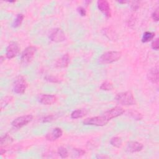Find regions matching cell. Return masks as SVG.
Returning <instances> with one entry per match:
<instances>
[{
  "label": "cell",
  "mask_w": 159,
  "mask_h": 159,
  "mask_svg": "<svg viewBox=\"0 0 159 159\" xmlns=\"http://www.w3.org/2000/svg\"><path fill=\"white\" fill-rule=\"evenodd\" d=\"M39 99V102L43 105H51L55 102L57 97L53 94H41Z\"/></svg>",
  "instance_id": "12"
},
{
  "label": "cell",
  "mask_w": 159,
  "mask_h": 159,
  "mask_svg": "<svg viewBox=\"0 0 159 159\" xmlns=\"http://www.w3.org/2000/svg\"><path fill=\"white\" fill-rule=\"evenodd\" d=\"M28 83L25 78L22 76H18L16 78L13 83V90L16 94H22L24 93Z\"/></svg>",
  "instance_id": "4"
},
{
  "label": "cell",
  "mask_w": 159,
  "mask_h": 159,
  "mask_svg": "<svg viewBox=\"0 0 159 159\" xmlns=\"http://www.w3.org/2000/svg\"><path fill=\"white\" fill-rule=\"evenodd\" d=\"M122 56V53L118 51H109L103 53L99 58L101 63H111L119 60Z\"/></svg>",
  "instance_id": "2"
},
{
  "label": "cell",
  "mask_w": 159,
  "mask_h": 159,
  "mask_svg": "<svg viewBox=\"0 0 159 159\" xmlns=\"http://www.w3.org/2000/svg\"><path fill=\"white\" fill-rule=\"evenodd\" d=\"M152 17L155 22L158 21V8H157L152 14Z\"/></svg>",
  "instance_id": "25"
},
{
  "label": "cell",
  "mask_w": 159,
  "mask_h": 159,
  "mask_svg": "<svg viewBox=\"0 0 159 159\" xmlns=\"http://www.w3.org/2000/svg\"><path fill=\"white\" fill-rule=\"evenodd\" d=\"M152 47L153 49H154L155 50H158V38H157L152 42Z\"/></svg>",
  "instance_id": "26"
},
{
  "label": "cell",
  "mask_w": 159,
  "mask_h": 159,
  "mask_svg": "<svg viewBox=\"0 0 159 159\" xmlns=\"http://www.w3.org/2000/svg\"><path fill=\"white\" fill-rule=\"evenodd\" d=\"M155 37V33L153 32L147 31L143 33L142 37V42L143 43H147L152 40Z\"/></svg>",
  "instance_id": "18"
},
{
  "label": "cell",
  "mask_w": 159,
  "mask_h": 159,
  "mask_svg": "<svg viewBox=\"0 0 159 159\" xmlns=\"http://www.w3.org/2000/svg\"><path fill=\"white\" fill-rule=\"evenodd\" d=\"M53 119V116H52V115L48 116H46L45 117H44V119H43V122H50V121L52 120Z\"/></svg>",
  "instance_id": "30"
},
{
  "label": "cell",
  "mask_w": 159,
  "mask_h": 159,
  "mask_svg": "<svg viewBox=\"0 0 159 159\" xmlns=\"http://www.w3.org/2000/svg\"><path fill=\"white\" fill-rule=\"evenodd\" d=\"M118 2L119 3H121V4H125V3H127V1H118Z\"/></svg>",
  "instance_id": "33"
},
{
  "label": "cell",
  "mask_w": 159,
  "mask_h": 159,
  "mask_svg": "<svg viewBox=\"0 0 159 159\" xmlns=\"http://www.w3.org/2000/svg\"><path fill=\"white\" fill-rule=\"evenodd\" d=\"M45 80L50 81V82H53V83H57V82H59V80L54 77V76H46L45 77Z\"/></svg>",
  "instance_id": "28"
},
{
  "label": "cell",
  "mask_w": 159,
  "mask_h": 159,
  "mask_svg": "<svg viewBox=\"0 0 159 159\" xmlns=\"http://www.w3.org/2000/svg\"><path fill=\"white\" fill-rule=\"evenodd\" d=\"M124 109L120 106H116L110 109L109 110L106 111L103 116L109 121L113 118L117 117L124 113Z\"/></svg>",
  "instance_id": "8"
},
{
  "label": "cell",
  "mask_w": 159,
  "mask_h": 159,
  "mask_svg": "<svg viewBox=\"0 0 159 159\" xmlns=\"http://www.w3.org/2000/svg\"><path fill=\"white\" fill-rule=\"evenodd\" d=\"M12 142H13L12 137L10 136L9 134H6L4 135H2L1 137V139H0L1 147H2L4 146H7L9 144H11Z\"/></svg>",
  "instance_id": "17"
},
{
  "label": "cell",
  "mask_w": 159,
  "mask_h": 159,
  "mask_svg": "<svg viewBox=\"0 0 159 159\" xmlns=\"http://www.w3.org/2000/svg\"><path fill=\"white\" fill-rule=\"evenodd\" d=\"M33 119V116L32 115H25L22 116L15 119L11 123L12 125L16 129L21 128L26 125H27L29 122H30Z\"/></svg>",
  "instance_id": "6"
},
{
  "label": "cell",
  "mask_w": 159,
  "mask_h": 159,
  "mask_svg": "<svg viewBox=\"0 0 159 159\" xmlns=\"http://www.w3.org/2000/svg\"><path fill=\"white\" fill-rule=\"evenodd\" d=\"M36 51L37 48L34 46H29L25 48L20 56L21 63L24 65H27L30 63L35 57Z\"/></svg>",
  "instance_id": "3"
},
{
  "label": "cell",
  "mask_w": 159,
  "mask_h": 159,
  "mask_svg": "<svg viewBox=\"0 0 159 159\" xmlns=\"http://www.w3.org/2000/svg\"><path fill=\"white\" fill-rule=\"evenodd\" d=\"M97 6L99 10L102 12L106 17L111 16V9L109 2L106 0H99L97 1Z\"/></svg>",
  "instance_id": "10"
},
{
  "label": "cell",
  "mask_w": 159,
  "mask_h": 159,
  "mask_svg": "<svg viewBox=\"0 0 159 159\" xmlns=\"http://www.w3.org/2000/svg\"><path fill=\"white\" fill-rule=\"evenodd\" d=\"M88 113V111L85 109H80L73 111L71 114V117L72 119H78L85 116Z\"/></svg>",
  "instance_id": "16"
},
{
  "label": "cell",
  "mask_w": 159,
  "mask_h": 159,
  "mask_svg": "<svg viewBox=\"0 0 159 159\" xmlns=\"http://www.w3.org/2000/svg\"><path fill=\"white\" fill-rule=\"evenodd\" d=\"M77 11L79 13V14L81 16H85L86 14V11L85 9L83 7H78L77 9Z\"/></svg>",
  "instance_id": "27"
},
{
  "label": "cell",
  "mask_w": 159,
  "mask_h": 159,
  "mask_svg": "<svg viewBox=\"0 0 159 159\" xmlns=\"http://www.w3.org/2000/svg\"><path fill=\"white\" fill-rule=\"evenodd\" d=\"M109 120L102 115L100 116H96L89 117L83 121L84 125H95V126H104L108 123Z\"/></svg>",
  "instance_id": "5"
},
{
  "label": "cell",
  "mask_w": 159,
  "mask_h": 159,
  "mask_svg": "<svg viewBox=\"0 0 159 159\" xmlns=\"http://www.w3.org/2000/svg\"><path fill=\"white\" fill-rule=\"evenodd\" d=\"M99 88L101 90H104V91H110L113 89V84L111 82L106 81L101 84Z\"/></svg>",
  "instance_id": "21"
},
{
  "label": "cell",
  "mask_w": 159,
  "mask_h": 159,
  "mask_svg": "<svg viewBox=\"0 0 159 159\" xmlns=\"http://www.w3.org/2000/svg\"><path fill=\"white\" fill-rule=\"evenodd\" d=\"M12 99V98L11 96H8L2 98L1 100V109H2L3 108H4L9 102H11Z\"/></svg>",
  "instance_id": "22"
},
{
  "label": "cell",
  "mask_w": 159,
  "mask_h": 159,
  "mask_svg": "<svg viewBox=\"0 0 159 159\" xmlns=\"http://www.w3.org/2000/svg\"><path fill=\"white\" fill-rule=\"evenodd\" d=\"M49 39L55 42H61L65 40V34L62 29L56 28L50 32Z\"/></svg>",
  "instance_id": "9"
},
{
  "label": "cell",
  "mask_w": 159,
  "mask_h": 159,
  "mask_svg": "<svg viewBox=\"0 0 159 159\" xmlns=\"http://www.w3.org/2000/svg\"><path fill=\"white\" fill-rule=\"evenodd\" d=\"M110 143L113 147L119 148L122 145V140L121 138L119 137H112L110 140Z\"/></svg>",
  "instance_id": "20"
},
{
  "label": "cell",
  "mask_w": 159,
  "mask_h": 159,
  "mask_svg": "<svg viewBox=\"0 0 159 159\" xmlns=\"http://www.w3.org/2000/svg\"><path fill=\"white\" fill-rule=\"evenodd\" d=\"M139 7V1H135L131 5V8L134 11H136Z\"/></svg>",
  "instance_id": "29"
},
{
  "label": "cell",
  "mask_w": 159,
  "mask_h": 159,
  "mask_svg": "<svg viewBox=\"0 0 159 159\" xmlns=\"http://www.w3.org/2000/svg\"><path fill=\"white\" fill-rule=\"evenodd\" d=\"M116 100L118 103L122 105L131 106L135 104V99L131 91L118 93L116 96Z\"/></svg>",
  "instance_id": "1"
},
{
  "label": "cell",
  "mask_w": 159,
  "mask_h": 159,
  "mask_svg": "<svg viewBox=\"0 0 159 159\" xmlns=\"http://www.w3.org/2000/svg\"><path fill=\"white\" fill-rule=\"evenodd\" d=\"M63 134L62 130L59 127H56L53 129L52 130H51L50 132H48L45 138L48 141H55L61 137Z\"/></svg>",
  "instance_id": "11"
},
{
  "label": "cell",
  "mask_w": 159,
  "mask_h": 159,
  "mask_svg": "<svg viewBox=\"0 0 159 159\" xmlns=\"http://www.w3.org/2000/svg\"><path fill=\"white\" fill-rule=\"evenodd\" d=\"M75 150L77 154H78L79 155H83L85 153V151L81 148H75Z\"/></svg>",
  "instance_id": "31"
},
{
  "label": "cell",
  "mask_w": 159,
  "mask_h": 159,
  "mask_svg": "<svg viewBox=\"0 0 159 159\" xmlns=\"http://www.w3.org/2000/svg\"><path fill=\"white\" fill-rule=\"evenodd\" d=\"M70 62V58L68 54L63 55L61 57L57 59L55 61V66L57 68H65L68 66Z\"/></svg>",
  "instance_id": "15"
},
{
  "label": "cell",
  "mask_w": 159,
  "mask_h": 159,
  "mask_svg": "<svg viewBox=\"0 0 159 159\" xmlns=\"http://www.w3.org/2000/svg\"><path fill=\"white\" fill-rule=\"evenodd\" d=\"M20 50L18 43L16 42H11L9 43L6 50V57L8 59L14 58L17 55Z\"/></svg>",
  "instance_id": "7"
},
{
  "label": "cell",
  "mask_w": 159,
  "mask_h": 159,
  "mask_svg": "<svg viewBox=\"0 0 159 159\" xmlns=\"http://www.w3.org/2000/svg\"><path fill=\"white\" fill-rule=\"evenodd\" d=\"M143 146L141 143H139L136 141H131L127 143V150L130 153L139 152L141 151Z\"/></svg>",
  "instance_id": "13"
},
{
  "label": "cell",
  "mask_w": 159,
  "mask_h": 159,
  "mask_svg": "<svg viewBox=\"0 0 159 159\" xmlns=\"http://www.w3.org/2000/svg\"><path fill=\"white\" fill-rule=\"evenodd\" d=\"M129 114L135 120H141L143 118L142 114L137 111H132L129 112Z\"/></svg>",
  "instance_id": "24"
},
{
  "label": "cell",
  "mask_w": 159,
  "mask_h": 159,
  "mask_svg": "<svg viewBox=\"0 0 159 159\" xmlns=\"http://www.w3.org/2000/svg\"><path fill=\"white\" fill-rule=\"evenodd\" d=\"M147 78L153 83L158 82V67L155 66L151 68L147 73Z\"/></svg>",
  "instance_id": "14"
},
{
  "label": "cell",
  "mask_w": 159,
  "mask_h": 159,
  "mask_svg": "<svg viewBox=\"0 0 159 159\" xmlns=\"http://www.w3.org/2000/svg\"><path fill=\"white\" fill-rule=\"evenodd\" d=\"M97 158H109V157L107 155H99L96 157Z\"/></svg>",
  "instance_id": "32"
},
{
  "label": "cell",
  "mask_w": 159,
  "mask_h": 159,
  "mask_svg": "<svg viewBox=\"0 0 159 159\" xmlns=\"http://www.w3.org/2000/svg\"><path fill=\"white\" fill-rule=\"evenodd\" d=\"M24 15L22 14H18L16 17V19H14V22H12V26L14 27V28H17L18 27H19L22 21H23V19H24Z\"/></svg>",
  "instance_id": "19"
},
{
  "label": "cell",
  "mask_w": 159,
  "mask_h": 159,
  "mask_svg": "<svg viewBox=\"0 0 159 159\" xmlns=\"http://www.w3.org/2000/svg\"><path fill=\"white\" fill-rule=\"evenodd\" d=\"M58 154L62 158H67L68 156V152L66 148L64 147H60L58 149Z\"/></svg>",
  "instance_id": "23"
}]
</instances>
